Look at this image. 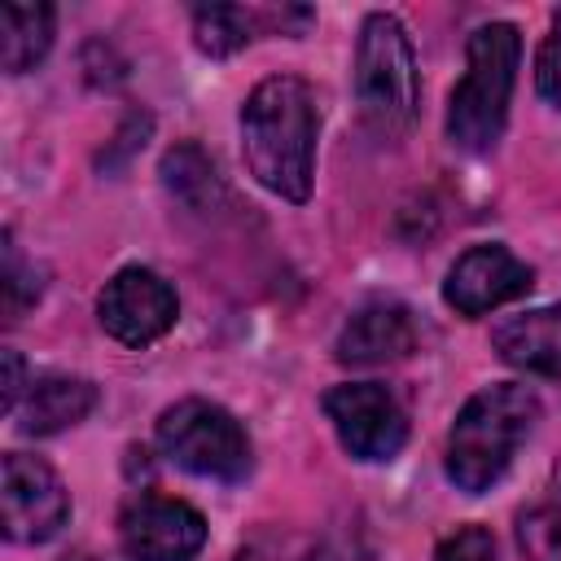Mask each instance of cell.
<instances>
[{
  "label": "cell",
  "instance_id": "cell-3",
  "mask_svg": "<svg viewBox=\"0 0 561 561\" xmlns=\"http://www.w3.org/2000/svg\"><path fill=\"white\" fill-rule=\"evenodd\" d=\"M522 35L513 22H486L465 44V75L447 101V140L460 153H491L508 123Z\"/></svg>",
  "mask_w": 561,
  "mask_h": 561
},
{
  "label": "cell",
  "instance_id": "cell-8",
  "mask_svg": "<svg viewBox=\"0 0 561 561\" xmlns=\"http://www.w3.org/2000/svg\"><path fill=\"white\" fill-rule=\"evenodd\" d=\"M175 316H180L175 289L153 267H140V263L118 267L105 280L101 298H96L101 329L114 342H123V346H149V342H158L175 324Z\"/></svg>",
  "mask_w": 561,
  "mask_h": 561
},
{
  "label": "cell",
  "instance_id": "cell-16",
  "mask_svg": "<svg viewBox=\"0 0 561 561\" xmlns=\"http://www.w3.org/2000/svg\"><path fill=\"white\" fill-rule=\"evenodd\" d=\"M517 548L526 561H561V465L552 469V482L517 513Z\"/></svg>",
  "mask_w": 561,
  "mask_h": 561
},
{
  "label": "cell",
  "instance_id": "cell-6",
  "mask_svg": "<svg viewBox=\"0 0 561 561\" xmlns=\"http://www.w3.org/2000/svg\"><path fill=\"white\" fill-rule=\"evenodd\" d=\"M324 416L337 430V443L368 465H381L390 456H399V447L408 443V412L399 408V399L381 386V381H342L329 386L320 399Z\"/></svg>",
  "mask_w": 561,
  "mask_h": 561
},
{
  "label": "cell",
  "instance_id": "cell-19",
  "mask_svg": "<svg viewBox=\"0 0 561 561\" xmlns=\"http://www.w3.org/2000/svg\"><path fill=\"white\" fill-rule=\"evenodd\" d=\"M535 88L552 110H561V9L552 13V26L535 53Z\"/></svg>",
  "mask_w": 561,
  "mask_h": 561
},
{
  "label": "cell",
  "instance_id": "cell-1",
  "mask_svg": "<svg viewBox=\"0 0 561 561\" xmlns=\"http://www.w3.org/2000/svg\"><path fill=\"white\" fill-rule=\"evenodd\" d=\"M316 136H320L316 92L298 75L263 79L241 105V158L250 175L285 202L311 197Z\"/></svg>",
  "mask_w": 561,
  "mask_h": 561
},
{
  "label": "cell",
  "instance_id": "cell-15",
  "mask_svg": "<svg viewBox=\"0 0 561 561\" xmlns=\"http://www.w3.org/2000/svg\"><path fill=\"white\" fill-rule=\"evenodd\" d=\"M53 4H4L0 9V61L4 75L35 70L53 48Z\"/></svg>",
  "mask_w": 561,
  "mask_h": 561
},
{
  "label": "cell",
  "instance_id": "cell-5",
  "mask_svg": "<svg viewBox=\"0 0 561 561\" xmlns=\"http://www.w3.org/2000/svg\"><path fill=\"white\" fill-rule=\"evenodd\" d=\"M158 447L167 460H175L184 473L210 478V482H241L254 465L250 434L241 421L210 403V399H180L158 416Z\"/></svg>",
  "mask_w": 561,
  "mask_h": 561
},
{
  "label": "cell",
  "instance_id": "cell-4",
  "mask_svg": "<svg viewBox=\"0 0 561 561\" xmlns=\"http://www.w3.org/2000/svg\"><path fill=\"white\" fill-rule=\"evenodd\" d=\"M355 101L364 123L394 140L416 123L421 110V75L408 26L394 13H368L355 44Z\"/></svg>",
  "mask_w": 561,
  "mask_h": 561
},
{
  "label": "cell",
  "instance_id": "cell-7",
  "mask_svg": "<svg viewBox=\"0 0 561 561\" xmlns=\"http://www.w3.org/2000/svg\"><path fill=\"white\" fill-rule=\"evenodd\" d=\"M0 513L4 539L13 543H48L70 522V495L57 469L26 451H4L0 460Z\"/></svg>",
  "mask_w": 561,
  "mask_h": 561
},
{
  "label": "cell",
  "instance_id": "cell-13",
  "mask_svg": "<svg viewBox=\"0 0 561 561\" xmlns=\"http://www.w3.org/2000/svg\"><path fill=\"white\" fill-rule=\"evenodd\" d=\"M92 408H96V386L88 377L44 373V377H31V390L13 416H18L22 434L44 438V434H61V430L79 425Z\"/></svg>",
  "mask_w": 561,
  "mask_h": 561
},
{
  "label": "cell",
  "instance_id": "cell-14",
  "mask_svg": "<svg viewBox=\"0 0 561 561\" xmlns=\"http://www.w3.org/2000/svg\"><path fill=\"white\" fill-rule=\"evenodd\" d=\"M158 175H162L167 193H171L175 202H184L188 210L210 215V210H219V206L228 202V188H224V180H219L215 162H210V158H206V149H202V145H193V140H180L175 149H167V153H162Z\"/></svg>",
  "mask_w": 561,
  "mask_h": 561
},
{
  "label": "cell",
  "instance_id": "cell-2",
  "mask_svg": "<svg viewBox=\"0 0 561 561\" xmlns=\"http://www.w3.org/2000/svg\"><path fill=\"white\" fill-rule=\"evenodd\" d=\"M539 421V394L522 381H491L465 399L447 434V478L465 495L491 491Z\"/></svg>",
  "mask_w": 561,
  "mask_h": 561
},
{
  "label": "cell",
  "instance_id": "cell-11",
  "mask_svg": "<svg viewBox=\"0 0 561 561\" xmlns=\"http://www.w3.org/2000/svg\"><path fill=\"white\" fill-rule=\"evenodd\" d=\"M416 320L403 302H390V298H377V302H364L337 333L333 342V355L342 364H355V368H373V364H394V359H408L416 351Z\"/></svg>",
  "mask_w": 561,
  "mask_h": 561
},
{
  "label": "cell",
  "instance_id": "cell-12",
  "mask_svg": "<svg viewBox=\"0 0 561 561\" xmlns=\"http://www.w3.org/2000/svg\"><path fill=\"white\" fill-rule=\"evenodd\" d=\"M491 346L508 368L561 381V302H548L495 324Z\"/></svg>",
  "mask_w": 561,
  "mask_h": 561
},
{
  "label": "cell",
  "instance_id": "cell-18",
  "mask_svg": "<svg viewBox=\"0 0 561 561\" xmlns=\"http://www.w3.org/2000/svg\"><path fill=\"white\" fill-rule=\"evenodd\" d=\"M39 294H44V272L26 263L13 245V232H4V320H22V311L39 302Z\"/></svg>",
  "mask_w": 561,
  "mask_h": 561
},
{
  "label": "cell",
  "instance_id": "cell-17",
  "mask_svg": "<svg viewBox=\"0 0 561 561\" xmlns=\"http://www.w3.org/2000/svg\"><path fill=\"white\" fill-rule=\"evenodd\" d=\"M263 13L237 9V4H206L193 9V44L206 57H232L254 39V22Z\"/></svg>",
  "mask_w": 561,
  "mask_h": 561
},
{
  "label": "cell",
  "instance_id": "cell-24",
  "mask_svg": "<svg viewBox=\"0 0 561 561\" xmlns=\"http://www.w3.org/2000/svg\"><path fill=\"white\" fill-rule=\"evenodd\" d=\"M66 561H96V557H88V552H75V557H66Z\"/></svg>",
  "mask_w": 561,
  "mask_h": 561
},
{
  "label": "cell",
  "instance_id": "cell-21",
  "mask_svg": "<svg viewBox=\"0 0 561 561\" xmlns=\"http://www.w3.org/2000/svg\"><path fill=\"white\" fill-rule=\"evenodd\" d=\"M149 127H153V118H149V114H131V118H127V123L118 127V136H114L118 145H110V149L101 153V167H118V162H123L127 153H136V149L145 145Z\"/></svg>",
  "mask_w": 561,
  "mask_h": 561
},
{
  "label": "cell",
  "instance_id": "cell-10",
  "mask_svg": "<svg viewBox=\"0 0 561 561\" xmlns=\"http://www.w3.org/2000/svg\"><path fill=\"white\" fill-rule=\"evenodd\" d=\"M535 285V272L530 263H522L508 245H469L451 267H447V280H443V302L456 307L460 316H486L513 298H522L526 289Z\"/></svg>",
  "mask_w": 561,
  "mask_h": 561
},
{
  "label": "cell",
  "instance_id": "cell-22",
  "mask_svg": "<svg viewBox=\"0 0 561 561\" xmlns=\"http://www.w3.org/2000/svg\"><path fill=\"white\" fill-rule=\"evenodd\" d=\"M0 368H4V416H13V412L22 408V399H26V390H31L26 364H22L18 351H4V355H0Z\"/></svg>",
  "mask_w": 561,
  "mask_h": 561
},
{
  "label": "cell",
  "instance_id": "cell-23",
  "mask_svg": "<svg viewBox=\"0 0 561 561\" xmlns=\"http://www.w3.org/2000/svg\"><path fill=\"white\" fill-rule=\"evenodd\" d=\"M302 561H342V557H337V552H329V548H316V552H307Z\"/></svg>",
  "mask_w": 561,
  "mask_h": 561
},
{
  "label": "cell",
  "instance_id": "cell-20",
  "mask_svg": "<svg viewBox=\"0 0 561 561\" xmlns=\"http://www.w3.org/2000/svg\"><path fill=\"white\" fill-rule=\"evenodd\" d=\"M434 561H495V535L486 526H456L438 543Z\"/></svg>",
  "mask_w": 561,
  "mask_h": 561
},
{
  "label": "cell",
  "instance_id": "cell-9",
  "mask_svg": "<svg viewBox=\"0 0 561 561\" xmlns=\"http://www.w3.org/2000/svg\"><path fill=\"white\" fill-rule=\"evenodd\" d=\"M118 543L131 561H193L206 543V517L171 495H136L118 513Z\"/></svg>",
  "mask_w": 561,
  "mask_h": 561
}]
</instances>
